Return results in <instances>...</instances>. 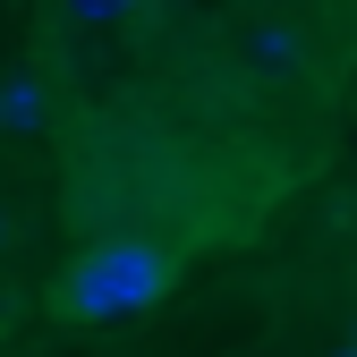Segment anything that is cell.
I'll return each instance as SVG.
<instances>
[{"instance_id":"2","label":"cell","mask_w":357,"mask_h":357,"mask_svg":"<svg viewBox=\"0 0 357 357\" xmlns=\"http://www.w3.org/2000/svg\"><path fill=\"white\" fill-rule=\"evenodd\" d=\"M43 119H52V94H43V77H0V128H9V137H34Z\"/></svg>"},{"instance_id":"4","label":"cell","mask_w":357,"mask_h":357,"mask_svg":"<svg viewBox=\"0 0 357 357\" xmlns=\"http://www.w3.org/2000/svg\"><path fill=\"white\" fill-rule=\"evenodd\" d=\"M137 0H60V17H77V26H119Z\"/></svg>"},{"instance_id":"1","label":"cell","mask_w":357,"mask_h":357,"mask_svg":"<svg viewBox=\"0 0 357 357\" xmlns=\"http://www.w3.org/2000/svg\"><path fill=\"white\" fill-rule=\"evenodd\" d=\"M162 289V255L153 247H102V255H85V273H77V306L85 315H119V306H145Z\"/></svg>"},{"instance_id":"5","label":"cell","mask_w":357,"mask_h":357,"mask_svg":"<svg viewBox=\"0 0 357 357\" xmlns=\"http://www.w3.org/2000/svg\"><path fill=\"white\" fill-rule=\"evenodd\" d=\"M0 255H9V204H0Z\"/></svg>"},{"instance_id":"3","label":"cell","mask_w":357,"mask_h":357,"mask_svg":"<svg viewBox=\"0 0 357 357\" xmlns=\"http://www.w3.org/2000/svg\"><path fill=\"white\" fill-rule=\"evenodd\" d=\"M298 52H306L298 26H247V60H255L264 77H289V68H298Z\"/></svg>"}]
</instances>
